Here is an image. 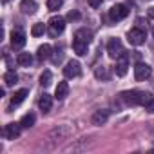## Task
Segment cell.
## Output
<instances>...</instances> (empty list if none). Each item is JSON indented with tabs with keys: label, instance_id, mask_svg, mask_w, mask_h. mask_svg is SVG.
<instances>
[{
	"label": "cell",
	"instance_id": "obj_1",
	"mask_svg": "<svg viewBox=\"0 0 154 154\" xmlns=\"http://www.w3.org/2000/svg\"><path fill=\"white\" fill-rule=\"evenodd\" d=\"M152 96L149 94V93H143V91H123L122 93V100L127 103V105H132V107H136V105H145L149 100H150Z\"/></svg>",
	"mask_w": 154,
	"mask_h": 154
},
{
	"label": "cell",
	"instance_id": "obj_2",
	"mask_svg": "<svg viewBox=\"0 0 154 154\" xmlns=\"http://www.w3.org/2000/svg\"><path fill=\"white\" fill-rule=\"evenodd\" d=\"M63 29H65V20H63L62 17H53V18L49 20V24H47V33H49V36H53V38H56L58 35H62Z\"/></svg>",
	"mask_w": 154,
	"mask_h": 154
},
{
	"label": "cell",
	"instance_id": "obj_3",
	"mask_svg": "<svg viewBox=\"0 0 154 154\" xmlns=\"http://www.w3.org/2000/svg\"><path fill=\"white\" fill-rule=\"evenodd\" d=\"M127 15H129V8L125 4H116L109 9V18L112 22H120V20L127 18Z\"/></svg>",
	"mask_w": 154,
	"mask_h": 154
},
{
	"label": "cell",
	"instance_id": "obj_4",
	"mask_svg": "<svg viewBox=\"0 0 154 154\" xmlns=\"http://www.w3.org/2000/svg\"><path fill=\"white\" fill-rule=\"evenodd\" d=\"M150 74H152V69L149 63H143V62H138L136 67H134V78L138 82H143L147 78H150Z\"/></svg>",
	"mask_w": 154,
	"mask_h": 154
},
{
	"label": "cell",
	"instance_id": "obj_5",
	"mask_svg": "<svg viewBox=\"0 0 154 154\" xmlns=\"http://www.w3.org/2000/svg\"><path fill=\"white\" fill-rule=\"evenodd\" d=\"M145 38H147V33L141 29V27H134L127 33V40L132 44V45H141L145 44Z\"/></svg>",
	"mask_w": 154,
	"mask_h": 154
},
{
	"label": "cell",
	"instance_id": "obj_6",
	"mask_svg": "<svg viewBox=\"0 0 154 154\" xmlns=\"http://www.w3.org/2000/svg\"><path fill=\"white\" fill-rule=\"evenodd\" d=\"M107 53H109V56L111 58H118L122 53H125L123 51V45H122V40L120 38H111L109 42H107Z\"/></svg>",
	"mask_w": 154,
	"mask_h": 154
},
{
	"label": "cell",
	"instance_id": "obj_7",
	"mask_svg": "<svg viewBox=\"0 0 154 154\" xmlns=\"http://www.w3.org/2000/svg\"><path fill=\"white\" fill-rule=\"evenodd\" d=\"M63 74H65V78H76V76H80V74H82V65H80V62H76V60L67 62V65L63 67Z\"/></svg>",
	"mask_w": 154,
	"mask_h": 154
},
{
	"label": "cell",
	"instance_id": "obj_8",
	"mask_svg": "<svg viewBox=\"0 0 154 154\" xmlns=\"http://www.w3.org/2000/svg\"><path fill=\"white\" fill-rule=\"evenodd\" d=\"M127 69H129V54H127V53H122V54L116 58L114 72H116L118 76H125V74H127Z\"/></svg>",
	"mask_w": 154,
	"mask_h": 154
},
{
	"label": "cell",
	"instance_id": "obj_9",
	"mask_svg": "<svg viewBox=\"0 0 154 154\" xmlns=\"http://www.w3.org/2000/svg\"><path fill=\"white\" fill-rule=\"evenodd\" d=\"M20 131H22V125L20 123H8L6 129H4V136L8 140H15L20 136Z\"/></svg>",
	"mask_w": 154,
	"mask_h": 154
},
{
	"label": "cell",
	"instance_id": "obj_10",
	"mask_svg": "<svg viewBox=\"0 0 154 154\" xmlns=\"http://www.w3.org/2000/svg\"><path fill=\"white\" fill-rule=\"evenodd\" d=\"M24 44H26V35L22 31H13L11 33V47L20 49V47H24Z\"/></svg>",
	"mask_w": 154,
	"mask_h": 154
},
{
	"label": "cell",
	"instance_id": "obj_11",
	"mask_svg": "<svg viewBox=\"0 0 154 154\" xmlns=\"http://www.w3.org/2000/svg\"><path fill=\"white\" fill-rule=\"evenodd\" d=\"M20 9L24 15H35L36 9H38V4L35 2V0H22L20 2Z\"/></svg>",
	"mask_w": 154,
	"mask_h": 154
},
{
	"label": "cell",
	"instance_id": "obj_12",
	"mask_svg": "<svg viewBox=\"0 0 154 154\" xmlns=\"http://www.w3.org/2000/svg\"><path fill=\"white\" fill-rule=\"evenodd\" d=\"M107 120H109V111L107 109H100L93 114V125H105Z\"/></svg>",
	"mask_w": 154,
	"mask_h": 154
},
{
	"label": "cell",
	"instance_id": "obj_13",
	"mask_svg": "<svg viewBox=\"0 0 154 154\" xmlns=\"http://www.w3.org/2000/svg\"><path fill=\"white\" fill-rule=\"evenodd\" d=\"M51 51H53V47H51L49 44H44V45L38 47V51H36V58H38L40 62H44V60L51 58Z\"/></svg>",
	"mask_w": 154,
	"mask_h": 154
},
{
	"label": "cell",
	"instance_id": "obj_14",
	"mask_svg": "<svg viewBox=\"0 0 154 154\" xmlns=\"http://www.w3.org/2000/svg\"><path fill=\"white\" fill-rule=\"evenodd\" d=\"M74 40H80V42H85V44H91L93 40V33L89 29H78L74 33Z\"/></svg>",
	"mask_w": 154,
	"mask_h": 154
},
{
	"label": "cell",
	"instance_id": "obj_15",
	"mask_svg": "<svg viewBox=\"0 0 154 154\" xmlns=\"http://www.w3.org/2000/svg\"><path fill=\"white\" fill-rule=\"evenodd\" d=\"M29 94V91L27 89H20V91H17L15 94H13V98H11V107H17V105H20L24 100H26V96Z\"/></svg>",
	"mask_w": 154,
	"mask_h": 154
},
{
	"label": "cell",
	"instance_id": "obj_16",
	"mask_svg": "<svg viewBox=\"0 0 154 154\" xmlns=\"http://www.w3.org/2000/svg\"><path fill=\"white\" fill-rule=\"evenodd\" d=\"M38 105H40V109L44 111V112H49L51 111V107H53V98L49 96V94H42L40 96V100H38Z\"/></svg>",
	"mask_w": 154,
	"mask_h": 154
},
{
	"label": "cell",
	"instance_id": "obj_17",
	"mask_svg": "<svg viewBox=\"0 0 154 154\" xmlns=\"http://www.w3.org/2000/svg\"><path fill=\"white\" fill-rule=\"evenodd\" d=\"M67 94H69V84H67V82H60V84L56 85L54 96H56L58 100H63V98H65Z\"/></svg>",
	"mask_w": 154,
	"mask_h": 154
},
{
	"label": "cell",
	"instance_id": "obj_18",
	"mask_svg": "<svg viewBox=\"0 0 154 154\" xmlns=\"http://www.w3.org/2000/svg\"><path fill=\"white\" fill-rule=\"evenodd\" d=\"M87 47H89V44H85V42L72 40V49H74V53L78 54V56H84V54H87Z\"/></svg>",
	"mask_w": 154,
	"mask_h": 154
},
{
	"label": "cell",
	"instance_id": "obj_19",
	"mask_svg": "<svg viewBox=\"0 0 154 154\" xmlns=\"http://www.w3.org/2000/svg\"><path fill=\"white\" fill-rule=\"evenodd\" d=\"M17 63L22 65V67H29L33 63V56L29 53H18L17 54Z\"/></svg>",
	"mask_w": 154,
	"mask_h": 154
},
{
	"label": "cell",
	"instance_id": "obj_20",
	"mask_svg": "<svg viewBox=\"0 0 154 154\" xmlns=\"http://www.w3.org/2000/svg\"><path fill=\"white\" fill-rule=\"evenodd\" d=\"M35 120H36V116H35L33 112H27V114H24V116H22L20 125H22L24 129H29V127H33V125H35Z\"/></svg>",
	"mask_w": 154,
	"mask_h": 154
},
{
	"label": "cell",
	"instance_id": "obj_21",
	"mask_svg": "<svg viewBox=\"0 0 154 154\" xmlns=\"http://www.w3.org/2000/svg\"><path fill=\"white\" fill-rule=\"evenodd\" d=\"M4 82H6V85H8V87L15 85V84L18 82V74H17L15 71H8V72L4 74Z\"/></svg>",
	"mask_w": 154,
	"mask_h": 154
},
{
	"label": "cell",
	"instance_id": "obj_22",
	"mask_svg": "<svg viewBox=\"0 0 154 154\" xmlns=\"http://www.w3.org/2000/svg\"><path fill=\"white\" fill-rule=\"evenodd\" d=\"M51 80H53L51 71H44V72H42V76H40V84H42L44 87H47V85H51Z\"/></svg>",
	"mask_w": 154,
	"mask_h": 154
},
{
	"label": "cell",
	"instance_id": "obj_23",
	"mask_svg": "<svg viewBox=\"0 0 154 154\" xmlns=\"http://www.w3.org/2000/svg\"><path fill=\"white\" fill-rule=\"evenodd\" d=\"M94 76H96L98 80H109V72H107V69H105V67H96Z\"/></svg>",
	"mask_w": 154,
	"mask_h": 154
},
{
	"label": "cell",
	"instance_id": "obj_24",
	"mask_svg": "<svg viewBox=\"0 0 154 154\" xmlns=\"http://www.w3.org/2000/svg\"><path fill=\"white\" fill-rule=\"evenodd\" d=\"M45 33V26L44 24H35L33 27H31V35L33 36H42Z\"/></svg>",
	"mask_w": 154,
	"mask_h": 154
},
{
	"label": "cell",
	"instance_id": "obj_25",
	"mask_svg": "<svg viewBox=\"0 0 154 154\" xmlns=\"http://www.w3.org/2000/svg\"><path fill=\"white\" fill-rule=\"evenodd\" d=\"M62 0H47V9L49 11H58L60 8H62Z\"/></svg>",
	"mask_w": 154,
	"mask_h": 154
},
{
	"label": "cell",
	"instance_id": "obj_26",
	"mask_svg": "<svg viewBox=\"0 0 154 154\" xmlns=\"http://www.w3.org/2000/svg\"><path fill=\"white\" fill-rule=\"evenodd\" d=\"M62 56H63L62 49H56V51H54V54H53V62H54V63H58V62L62 60Z\"/></svg>",
	"mask_w": 154,
	"mask_h": 154
},
{
	"label": "cell",
	"instance_id": "obj_27",
	"mask_svg": "<svg viewBox=\"0 0 154 154\" xmlns=\"http://www.w3.org/2000/svg\"><path fill=\"white\" fill-rule=\"evenodd\" d=\"M145 109H147L149 112H152V114H154V98H150V100L145 103Z\"/></svg>",
	"mask_w": 154,
	"mask_h": 154
},
{
	"label": "cell",
	"instance_id": "obj_28",
	"mask_svg": "<svg viewBox=\"0 0 154 154\" xmlns=\"http://www.w3.org/2000/svg\"><path fill=\"white\" fill-rule=\"evenodd\" d=\"M102 2L103 0H89V6L91 8H98V6H102Z\"/></svg>",
	"mask_w": 154,
	"mask_h": 154
},
{
	"label": "cell",
	"instance_id": "obj_29",
	"mask_svg": "<svg viewBox=\"0 0 154 154\" xmlns=\"http://www.w3.org/2000/svg\"><path fill=\"white\" fill-rule=\"evenodd\" d=\"M67 18H69V20H76V18H80V15L76 13V11H71V13L67 15Z\"/></svg>",
	"mask_w": 154,
	"mask_h": 154
},
{
	"label": "cell",
	"instance_id": "obj_30",
	"mask_svg": "<svg viewBox=\"0 0 154 154\" xmlns=\"http://www.w3.org/2000/svg\"><path fill=\"white\" fill-rule=\"evenodd\" d=\"M149 18H154V8L149 9Z\"/></svg>",
	"mask_w": 154,
	"mask_h": 154
},
{
	"label": "cell",
	"instance_id": "obj_31",
	"mask_svg": "<svg viewBox=\"0 0 154 154\" xmlns=\"http://www.w3.org/2000/svg\"><path fill=\"white\" fill-rule=\"evenodd\" d=\"M11 2V0H2V4H9Z\"/></svg>",
	"mask_w": 154,
	"mask_h": 154
},
{
	"label": "cell",
	"instance_id": "obj_32",
	"mask_svg": "<svg viewBox=\"0 0 154 154\" xmlns=\"http://www.w3.org/2000/svg\"><path fill=\"white\" fill-rule=\"evenodd\" d=\"M152 35H154V29H152Z\"/></svg>",
	"mask_w": 154,
	"mask_h": 154
}]
</instances>
